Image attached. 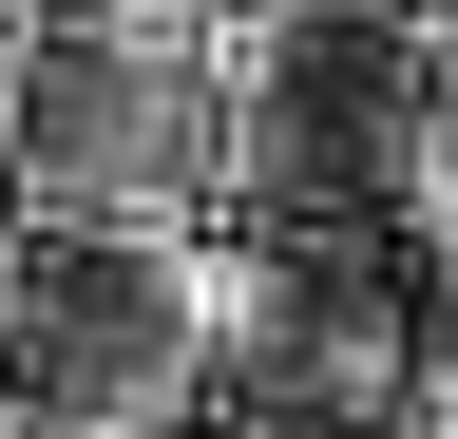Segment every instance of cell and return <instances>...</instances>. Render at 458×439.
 Returning <instances> with one entry per match:
<instances>
[{
	"label": "cell",
	"instance_id": "cell-1",
	"mask_svg": "<svg viewBox=\"0 0 458 439\" xmlns=\"http://www.w3.org/2000/svg\"><path fill=\"white\" fill-rule=\"evenodd\" d=\"M20 210L96 249H172L229 210V96L191 58H134V38H38L20 96Z\"/></svg>",
	"mask_w": 458,
	"mask_h": 439
},
{
	"label": "cell",
	"instance_id": "cell-2",
	"mask_svg": "<svg viewBox=\"0 0 458 439\" xmlns=\"http://www.w3.org/2000/svg\"><path fill=\"white\" fill-rule=\"evenodd\" d=\"M20 401H57L77 439H153L191 401V344H172V287L153 249H96V230H20Z\"/></svg>",
	"mask_w": 458,
	"mask_h": 439
},
{
	"label": "cell",
	"instance_id": "cell-3",
	"mask_svg": "<svg viewBox=\"0 0 458 439\" xmlns=\"http://www.w3.org/2000/svg\"><path fill=\"white\" fill-rule=\"evenodd\" d=\"M153 287H172V344H191V382H210V363H286V344H306V325H286V267L229 230V210L153 249Z\"/></svg>",
	"mask_w": 458,
	"mask_h": 439
},
{
	"label": "cell",
	"instance_id": "cell-4",
	"mask_svg": "<svg viewBox=\"0 0 458 439\" xmlns=\"http://www.w3.org/2000/svg\"><path fill=\"white\" fill-rule=\"evenodd\" d=\"M286 382H306V401H325V420H401V344H382V325H363V306H325V325H306V344H286Z\"/></svg>",
	"mask_w": 458,
	"mask_h": 439
},
{
	"label": "cell",
	"instance_id": "cell-5",
	"mask_svg": "<svg viewBox=\"0 0 458 439\" xmlns=\"http://www.w3.org/2000/svg\"><path fill=\"white\" fill-rule=\"evenodd\" d=\"M0 363H20V210H0Z\"/></svg>",
	"mask_w": 458,
	"mask_h": 439
},
{
	"label": "cell",
	"instance_id": "cell-6",
	"mask_svg": "<svg viewBox=\"0 0 458 439\" xmlns=\"http://www.w3.org/2000/svg\"><path fill=\"white\" fill-rule=\"evenodd\" d=\"M0 439H77V420H57V401H20V382H0Z\"/></svg>",
	"mask_w": 458,
	"mask_h": 439
},
{
	"label": "cell",
	"instance_id": "cell-7",
	"mask_svg": "<svg viewBox=\"0 0 458 439\" xmlns=\"http://www.w3.org/2000/svg\"><path fill=\"white\" fill-rule=\"evenodd\" d=\"M401 20H420V38H458V0H401Z\"/></svg>",
	"mask_w": 458,
	"mask_h": 439
},
{
	"label": "cell",
	"instance_id": "cell-8",
	"mask_svg": "<svg viewBox=\"0 0 458 439\" xmlns=\"http://www.w3.org/2000/svg\"><path fill=\"white\" fill-rule=\"evenodd\" d=\"M439 420H458V325H439Z\"/></svg>",
	"mask_w": 458,
	"mask_h": 439
}]
</instances>
